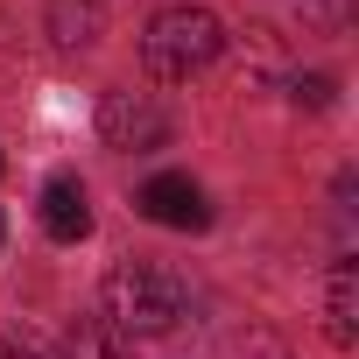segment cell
<instances>
[{"label": "cell", "instance_id": "1", "mask_svg": "<svg viewBox=\"0 0 359 359\" xmlns=\"http://www.w3.org/2000/svg\"><path fill=\"white\" fill-rule=\"evenodd\" d=\"M184 310H191V289L176 282L169 268H155V261H113V275H106V331H120V338H162V331H176Z\"/></svg>", "mask_w": 359, "mask_h": 359}, {"label": "cell", "instance_id": "2", "mask_svg": "<svg viewBox=\"0 0 359 359\" xmlns=\"http://www.w3.org/2000/svg\"><path fill=\"white\" fill-rule=\"evenodd\" d=\"M219 50H226V29H219L212 8H162L141 36V64L162 85H191L198 71L219 64Z\"/></svg>", "mask_w": 359, "mask_h": 359}, {"label": "cell", "instance_id": "3", "mask_svg": "<svg viewBox=\"0 0 359 359\" xmlns=\"http://www.w3.org/2000/svg\"><path fill=\"white\" fill-rule=\"evenodd\" d=\"M134 212H141V219H155V226H169V233H205V226H212V205H205V191L191 184L184 169L148 176L141 198H134Z\"/></svg>", "mask_w": 359, "mask_h": 359}, {"label": "cell", "instance_id": "4", "mask_svg": "<svg viewBox=\"0 0 359 359\" xmlns=\"http://www.w3.org/2000/svg\"><path fill=\"white\" fill-rule=\"evenodd\" d=\"M99 134L113 148H162L169 141V120L148 92H106L99 99Z\"/></svg>", "mask_w": 359, "mask_h": 359}, {"label": "cell", "instance_id": "5", "mask_svg": "<svg viewBox=\"0 0 359 359\" xmlns=\"http://www.w3.org/2000/svg\"><path fill=\"white\" fill-rule=\"evenodd\" d=\"M43 233L50 240H85L92 233V198L78 176H50L43 184Z\"/></svg>", "mask_w": 359, "mask_h": 359}, {"label": "cell", "instance_id": "6", "mask_svg": "<svg viewBox=\"0 0 359 359\" xmlns=\"http://www.w3.org/2000/svg\"><path fill=\"white\" fill-rule=\"evenodd\" d=\"M324 331L338 345L359 338V261H338L331 268V282H324Z\"/></svg>", "mask_w": 359, "mask_h": 359}, {"label": "cell", "instance_id": "7", "mask_svg": "<svg viewBox=\"0 0 359 359\" xmlns=\"http://www.w3.org/2000/svg\"><path fill=\"white\" fill-rule=\"evenodd\" d=\"M99 29H106V8H99V0H50V36H57V50H92Z\"/></svg>", "mask_w": 359, "mask_h": 359}, {"label": "cell", "instance_id": "8", "mask_svg": "<svg viewBox=\"0 0 359 359\" xmlns=\"http://www.w3.org/2000/svg\"><path fill=\"white\" fill-rule=\"evenodd\" d=\"M71 359H134V352H127V338H120V331H106V324H85V331L71 338Z\"/></svg>", "mask_w": 359, "mask_h": 359}, {"label": "cell", "instance_id": "9", "mask_svg": "<svg viewBox=\"0 0 359 359\" xmlns=\"http://www.w3.org/2000/svg\"><path fill=\"white\" fill-rule=\"evenodd\" d=\"M296 106H331V78H296Z\"/></svg>", "mask_w": 359, "mask_h": 359}, {"label": "cell", "instance_id": "10", "mask_svg": "<svg viewBox=\"0 0 359 359\" xmlns=\"http://www.w3.org/2000/svg\"><path fill=\"white\" fill-rule=\"evenodd\" d=\"M0 359H36V352H15V345H0Z\"/></svg>", "mask_w": 359, "mask_h": 359}]
</instances>
